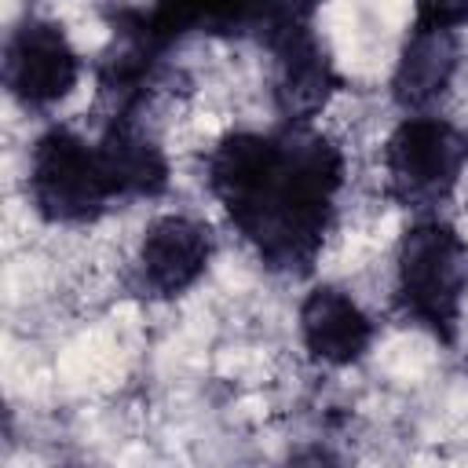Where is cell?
<instances>
[{
  "label": "cell",
  "instance_id": "7a4b0ae2",
  "mask_svg": "<svg viewBox=\"0 0 468 468\" xmlns=\"http://www.w3.org/2000/svg\"><path fill=\"white\" fill-rule=\"evenodd\" d=\"M22 197L29 216L58 234H91L121 208L95 128L69 121L40 128L26 146Z\"/></svg>",
  "mask_w": 468,
  "mask_h": 468
},
{
  "label": "cell",
  "instance_id": "277c9868",
  "mask_svg": "<svg viewBox=\"0 0 468 468\" xmlns=\"http://www.w3.org/2000/svg\"><path fill=\"white\" fill-rule=\"evenodd\" d=\"M219 252L212 219L186 205H154L124 238L121 282L154 303H172L194 292Z\"/></svg>",
  "mask_w": 468,
  "mask_h": 468
},
{
  "label": "cell",
  "instance_id": "5b68a950",
  "mask_svg": "<svg viewBox=\"0 0 468 468\" xmlns=\"http://www.w3.org/2000/svg\"><path fill=\"white\" fill-rule=\"evenodd\" d=\"M88 77V55L58 11H26L4 37V91L26 113H55Z\"/></svg>",
  "mask_w": 468,
  "mask_h": 468
},
{
  "label": "cell",
  "instance_id": "3957f363",
  "mask_svg": "<svg viewBox=\"0 0 468 468\" xmlns=\"http://www.w3.org/2000/svg\"><path fill=\"white\" fill-rule=\"evenodd\" d=\"M377 190L402 212H442L468 183V128L450 110H406L380 128Z\"/></svg>",
  "mask_w": 468,
  "mask_h": 468
},
{
  "label": "cell",
  "instance_id": "6da1fadb",
  "mask_svg": "<svg viewBox=\"0 0 468 468\" xmlns=\"http://www.w3.org/2000/svg\"><path fill=\"white\" fill-rule=\"evenodd\" d=\"M384 311L450 340L468 307V234L446 212H413L384 256Z\"/></svg>",
  "mask_w": 468,
  "mask_h": 468
},
{
  "label": "cell",
  "instance_id": "8992f818",
  "mask_svg": "<svg viewBox=\"0 0 468 468\" xmlns=\"http://www.w3.org/2000/svg\"><path fill=\"white\" fill-rule=\"evenodd\" d=\"M292 329L311 369L344 373L362 366L377 347L380 307L344 278H318L300 292Z\"/></svg>",
  "mask_w": 468,
  "mask_h": 468
}]
</instances>
